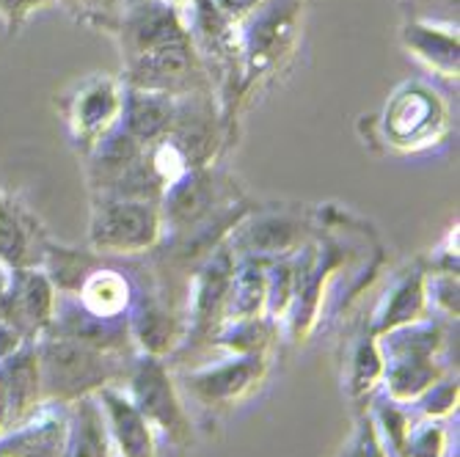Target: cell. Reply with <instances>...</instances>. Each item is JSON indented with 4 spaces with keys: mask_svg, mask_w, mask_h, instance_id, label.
I'll list each match as a JSON object with an SVG mask.
<instances>
[{
    "mask_svg": "<svg viewBox=\"0 0 460 457\" xmlns=\"http://www.w3.org/2000/svg\"><path fill=\"white\" fill-rule=\"evenodd\" d=\"M309 0H265V4L237 25L240 83L237 97L276 77L284 64L296 56L304 33Z\"/></svg>",
    "mask_w": 460,
    "mask_h": 457,
    "instance_id": "6da1fadb",
    "label": "cell"
},
{
    "mask_svg": "<svg viewBox=\"0 0 460 457\" xmlns=\"http://www.w3.org/2000/svg\"><path fill=\"white\" fill-rule=\"evenodd\" d=\"M452 133L447 100L428 80H405L375 116V141L397 154H420L441 146Z\"/></svg>",
    "mask_w": 460,
    "mask_h": 457,
    "instance_id": "7a4b0ae2",
    "label": "cell"
},
{
    "mask_svg": "<svg viewBox=\"0 0 460 457\" xmlns=\"http://www.w3.org/2000/svg\"><path fill=\"white\" fill-rule=\"evenodd\" d=\"M33 345L39 356L45 402L72 405L80 397H92L100 389L113 386V369L108 361L111 353L58 334H45Z\"/></svg>",
    "mask_w": 460,
    "mask_h": 457,
    "instance_id": "3957f363",
    "label": "cell"
},
{
    "mask_svg": "<svg viewBox=\"0 0 460 457\" xmlns=\"http://www.w3.org/2000/svg\"><path fill=\"white\" fill-rule=\"evenodd\" d=\"M384 353V381L392 402L402 405L420 400L438 383L436 353L441 347V330L433 322H416L392 334L378 337Z\"/></svg>",
    "mask_w": 460,
    "mask_h": 457,
    "instance_id": "277c9868",
    "label": "cell"
},
{
    "mask_svg": "<svg viewBox=\"0 0 460 457\" xmlns=\"http://www.w3.org/2000/svg\"><path fill=\"white\" fill-rule=\"evenodd\" d=\"M163 232V213L155 201L102 196L94 204L89 242L97 254L136 257L157 245Z\"/></svg>",
    "mask_w": 460,
    "mask_h": 457,
    "instance_id": "5b68a950",
    "label": "cell"
},
{
    "mask_svg": "<svg viewBox=\"0 0 460 457\" xmlns=\"http://www.w3.org/2000/svg\"><path fill=\"white\" fill-rule=\"evenodd\" d=\"M124 94L128 86L124 80L111 75H92L80 80L64 100V116L75 149L89 154L102 138H108L121 121Z\"/></svg>",
    "mask_w": 460,
    "mask_h": 457,
    "instance_id": "8992f818",
    "label": "cell"
},
{
    "mask_svg": "<svg viewBox=\"0 0 460 457\" xmlns=\"http://www.w3.org/2000/svg\"><path fill=\"white\" fill-rule=\"evenodd\" d=\"M130 400L152 425L155 435L160 433L177 449H185L193 441L190 417L163 358L144 356L136 361L130 375Z\"/></svg>",
    "mask_w": 460,
    "mask_h": 457,
    "instance_id": "52a82bcc",
    "label": "cell"
},
{
    "mask_svg": "<svg viewBox=\"0 0 460 457\" xmlns=\"http://www.w3.org/2000/svg\"><path fill=\"white\" fill-rule=\"evenodd\" d=\"M265 356H229L216 366L196 369L185 378L188 394L207 408H226L251 397L265 381Z\"/></svg>",
    "mask_w": 460,
    "mask_h": 457,
    "instance_id": "ba28073f",
    "label": "cell"
},
{
    "mask_svg": "<svg viewBox=\"0 0 460 457\" xmlns=\"http://www.w3.org/2000/svg\"><path fill=\"white\" fill-rule=\"evenodd\" d=\"M58 303V289L41 268L12 270V286L4 303V317L25 342H36L50 330Z\"/></svg>",
    "mask_w": 460,
    "mask_h": 457,
    "instance_id": "9c48e42d",
    "label": "cell"
},
{
    "mask_svg": "<svg viewBox=\"0 0 460 457\" xmlns=\"http://www.w3.org/2000/svg\"><path fill=\"white\" fill-rule=\"evenodd\" d=\"M400 45L433 77L447 80V83H457V75H460L457 22H441V20H430V17H411L400 28Z\"/></svg>",
    "mask_w": 460,
    "mask_h": 457,
    "instance_id": "30bf717a",
    "label": "cell"
},
{
    "mask_svg": "<svg viewBox=\"0 0 460 457\" xmlns=\"http://www.w3.org/2000/svg\"><path fill=\"white\" fill-rule=\"evenodd\" d=\"M69 405L45 402L28 422L0 438V457H64Z\"/></svg>",
    "mask_w": 460,
    "mask_h": 457,
    "instance_id": "8fae6325",
    "label": "cell"
},
{
    "mask_svg": "<svg viewBox=\"0 0 460 457\" xmlns=\"http://www.w3.org/2000/svg\"><path fill=\"white\" fill-rule=\"evenodd\" d=\"M48 237L14 196L0 190V262L9 270L41 268Z\"/></svg>",
    "mask_w": 460,
    "mask_h": 457,
    "instance_id": "7c38bea8",
    "label": "cell"
},
{
    "mask_svg": "<svg viewBox=\"0 0 460 457\" xmlns=\"http://www.w3.org/2000/svg\"><path fill=\"white\" fill-rule=\"evenodd\" d=\"M116 457H157V435L130 394L113 386L97 391Z\"/></svg>",
    "mask_w": 460,
    "mask_h": 457,
    "instance_id": "4fadbf2b",
    "label": "cell"
},
{
    "mask_svg": "<svg viewBox=\"0 0 460 457\" xmlns=\"http://www.w3.org/2000/svg\"><path fill=\"white\" fill-rule=\"evenodd\" d=\"M177 108H180V97L128 86L119 127L130 138H136L141 146H155L172 133L177 121Z\"/></svg>",
    "mask_w": 460,
    "mask_h": 457,
    "instance_id": "5bb4252c",
    "label": "cell"
},
{
    "mask_svg": "<svg viewBox=\"0 0 460 457\" xmlns=\"http://www.w3.org/2000/svg\"><path fill=\"white\" fill-rule=\"evenodd\" d=\"M0 378H4L9 408H12V430L28 422L33 413L45 405V391H41V369L36 345H22L9 361L0 364ZM9 430V433H12Z\"/></svg>",
    "mask_w": 460,
    "mask_h": 457,
    "instance_id": "9a60e30c",
    "label": "cell"
},
{
    "mask_svg": "<svg viewBox=\"0 0 460 457\" xmlns=\"http://www.w3.org/2000/svg\"><path fill=\"white\" fill-rule=\"evenodd\" d=\"M64 457H116L97 394L80 397L69 405V435Z\"/></svg>",
    "mask_w": 460,
    "mask_h": 457,
    "instance_id": "2e32d148",
    "label": "cell"
},
{
    "mask_svg": "<svg viewBox=\"0 0 460 457\" xmlns=\"http://www.w3.org/2000/svg\"><path fill=\"white\" fill-rule=\"evenodd\" d=\"M232 276H234L232 251H218L199 273L196 293H193V325H196V330H210L218 320L224 322V309H226Z\"/></svg>",
    "mask_w": 460,
    "mask_h": 457,
    "instance_id": "e0dca14e",
    "label": "cell"
},
{
    "mask_svg": "<svg viewBox=\"0 0 460 457\" xmlns=\"http://www.w3.org/2000/svg\"><path fill=\"white\" fill-rule=\"evenodd\" d=\"M301 242V229L296 221L268 215L251 226H240V232L232 237V251L245 254L248 259L262 262L265 257L289 254Z\"/></svg>",
    "mask_w": 460,
    "mask_h": 457,
    "instance_id": "ac0fdd59",
    "label": "cell"
},
{
    "mask_svg": "<svg viewBox=\"0 0 460 457\" xmlns=\"http://www.w3.org/2000/svg\"><path fill=\"white\" fill-rule=\"evenodd\" d=\"M428 278L413 270L411 276H405L394 289L392 295L378 317V325H375V337H384V334H392V330H400V328H408V325H416V322H425L428 320Z\"/></svg>",
    "mask_w": 460,
    "mask_h": 457,
    "instance_id": "d6986e66",
    "label": "cell"
},
{
    "mask_svg": "<svg viewBox=\"0 0 460 457\" xmlns=\"http://www.w3.org/2000/svg\"><path fill=\"white\" fill-rule=\"evenodd\" d=\"M77 303L100 320H124L130 309V284L119 270H92L75 293Z\"/></svg>",
    "mask_w": 460,
    "mask_h": 457,
    "instance_id": "ffe728a7",
    "label": "cell"
},
{
    "mask_svg": "<svg viewBox=\"0 0 460 457\" xmlns=\"http://www.w3.org/2000/svg\"><path fill=\"white\" fill-rule=\"evenodd\" d=\"M265 306H268V268L251 259L232 276L226 309H224V325L257 320L262 317Z\"/></svg>",
    "mask_w": 460,
    "mask_h": 457,
    "instance_id": "44dd1931",
    "label": "cell"
},
{
    "mask_svg": "<svg viewBox=\"0 0 460 457\" xmlns=\"http://www.w3.org/2000/svg\"><path fill=\"white\" fill-rule=\"evenodd\" d=\"M133 337L144 347L146 356L163 358L165 353H172L180 342V320L157 301H144V306L133 317Z\"/></svg>",
    "mask_w": 460,
    "mask_h": 457,
    "instance_id": "7402d4cb",
    "label": "cell"
},
{
    "mask_svg": "<svg viewBox=\"0 0 460 457\" xmlns=\"http://www.w3.org/2000/svg\"><path fill=\"white\" fill-rule=\"evenodd\" d=\"M384 381V353L378 345V337H364L353 353L350 364V391L356 397L369 394L375 386Z\"/></svg>",
    "mask_w": 460,
    "mask_h": 457,
    "instance_id": "603a6c76",
    "label": "cell"
},
{
    "mask_svg": "<svg viewBox=\"0 0 460 457\" xmlns=\"http://www.w3.org/2000/svg\"><path fill=\"white\" fill-rule=\"evenodd\" d=\"M58 4H64L75 14L77 22L92 25L97 31L116 33L128 0H58Z\"/></svg>",
    "mask_w": 460,
    "mask_h": 457,
    "instance_id": "cb8c5ba5",
    "label": "cell"
},
{
    "mask_svg": "<svg viewBox=\"0 0 460 457\" xmlns=\"http://www.w3.org/2000/svg\"><path fill=\"white\" fill-rule=\"evenodd\" d=\"M56 4L58 0H0V20H4L9 36H17L36 12L50 9Z\"/></svg>",
    "mask_w": 460,
    "mask_h": 457,
    "instance_id": "d4e9b609",
    "label": "cell"
},
{
    "mask_svg": "<svg viewBox=\"0 0 460 457\" xmlns=\"http://www.w3.org/2000/svg\"><path fill=\"white\" fill-rule=\"evenodd\" d=\"M405 457H447V433L441 425H428L411 430L405 444Z\"/></svg>",
    "mask_w": 460,
    "mask_h": 457,
    "instance_id": "484cf974",
    "label": "cell"
},
{
    "mask_svg": "<svg viewBox=\"0 0 460 457\" xmlns=\"http://www.w3.org/2000/svg\"><path fill=\"white\" fill-rule=\"evenodd\" d=\"M378 425L384 427L386 433V446L397 454V457H405V444H408V435H411V425H408V417L394 405H384L378 410Z\"/></svg>",
    "mask_w": 460,
    "mask_h": 457,
    "instance_id": "4316f807",
    "label": "cell"
},
{
    "mask_svg": "<svg viewBox=\"0 0 460 457\" xmlns=\"http://www.w3.org/2000/svg\"><path fill=\"white\" fill-rule=\"evenodd\" d=\"M428 289V303L441 309L447 317H457V273L444 270Z\"/></svg>",
    "mask_w": 460,
    "mask_h": 457,
    "instance_id": "83f0119b",
    "label": "cell"
},
{
    "mask_svg": "<svg viewBox=\"0 0 460 457\" xmlns=\"http://www.w3.org/2000/svg\"><path fill=\"white\" fill-rule=\"evenodd\" d=\"M422 397H425V405H422L425 417H430V419L449 417V413L457 408V383H436Z\"/></svg>",
    "mask_w": 460,
    "mask_h": 457,
    "instance_id": "f1b7e54d",
    "label": "cell"
},
{
    "mask_svg": "<svg viewBox=\"0 0 460 457\" xmlns=\"http://www.w3.org/2000/svg\"><path fill=\"white\" fill-rule=\"evenodd\" d=\"M348 457H392L386 444L381 441V433H378V425L372 419H364L361 427H358V435L348 452Z\"/></svg>",
    "mask_w": 460,
    "mask_h": 457,
    "instance_id": "f546056e",
    "label": "cell"
},
{
    "mask_svg": "<svg viewBox=\"0 0 460 457\" xmlns=\"http://www.w3.org/2000/svg\"><path fill=\"white\" fill-rule=\"evenodd\" d=\"M265 0H213V6L232 22V25H240L245 17L254 14Z\"/></svg>",
    "mask_w": 460,
    "mask_h": 457,
    "instance_id": "4dcf8cb0",
    "label": "cell"
},
{
    "mask_svg": "<svg viewBox=\"0 0 460 457\" xmlns=\"http://www.w3.org/2000/svg\"><path fill=\"white\" fill-rule=\"evenodd\" d=\"M22 345H28V342L22 339L20 330H17L14 325H9L4 317H0V364L9 361Z\"/></svg>",
    "mask_w": 460,
    "mask_h": 457,
    "instance_id": "1f68e13d",
    "label": "cell"
},
{
    "mask_svg": "<svg viewBox=\"0 0 460 457\" xmlns=\"http://www.w3.org/2000/svg\"><path fill=\"white\" fill-rule=\"evenodd\" d=\"M12 430V408H9V394L4 386V378H0V438Z\"/></svg>",
    "mask_w": 460,
    "mask_h": 457,
    "instance_id": "d6a6232c",
    "label": "cell"
},
{
    "mask_svg": "<svg viewBox=\"0 0 460 457\" xmlns=\"http://www.w3.org/2000/svg\"><path fill=\"white\" fill-rule=\"evenodd\" d=\"M165 4H172V6H180V9H185V6H190L193 0H165Z\"/></svg>",
    "mask_w": 460,
    "mask_h": 457,
    "instance_id": "836d02e7",
    "label": "cell"
},
{
    "mask_svg": "<svg viewBox=\"0 0 460 457\" xmlns=\"http://www.w3.org/2000/svg\"><path fill=\"white\" fill-rule=\"evenodd\" d=\"M425 4H444V6H455L457 9V0H425Z\"/></svg>",
    "mask_w": 460,
    "mask_h": 457,
    "instance_id": "e575fe53",
    "label": "cell"
}]
</instances>
